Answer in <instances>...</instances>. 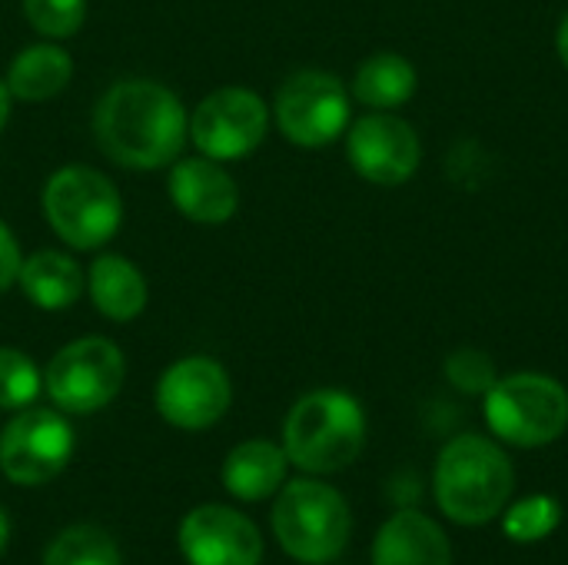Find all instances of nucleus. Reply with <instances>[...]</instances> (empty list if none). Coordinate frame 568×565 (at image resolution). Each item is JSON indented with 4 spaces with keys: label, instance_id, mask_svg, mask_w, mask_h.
<instances>
[{
    "label": "nucleus",
    "instance_id": "f257e3e1",
    "mask_svg": "<svg viewBox=\"0 0 568 565\" xmlns=\"http://www.w3.org/2000/svg\"><path fill=\"white\" fill-rule=\"evenodd\" d=\"M97 147L126 170H160L180 160L190 120L173 90L156 80H120L93 110Z\"/></svg>",
    "mask_w": 568,
    "mask_h": 565
},
{
    "label": "nucleus",
    "instance_id": "f03ea898",
    "mask_svg": "<svg viewBox=\"0 0 568 565\" xmlns=\"http://www.w3.org/2000/svg\"><path fill=\"white\" fill-rule=\"evenodd\" d=\"M436 503L459 526L493 523L513 500L516 473L506 450L486 436L466 433L443 446L433 476Z\"/></svg>",
    "mask_w": 568,
    "mask_h": 565
},
{
    "label": "nucleus",
    "instance_id": "7ed1b4c3",
    "mask_svg": "<svg viewBox=\"0 0 568 565\" xmlns=\"http://www.w3.org/2000/svg\"><path fill=\"white\" fill-rule=\"evenodd\" d=\"M366 443V413L343 390H313L286 416L283 450L293 466L313 476H329L353 466Z\"/></svg>",
    "mask_w": 568,
    "mask_h": 565
},
{
    "label": "nucleus",
    "instance_id": "20e7f679",
    "mask_svg": "<svg viewBox=\"0 0 568 565\" xmlns=\"http://www.w3.org/2000/svg\"><path fill=\"white\" fill-rule=\"evenodd\" d=\"M353 516L346 500L320 480H293L273 506V533L296 563H333L349 543Z\"/></svg>",
    "mask_w": 568,
    "mask_h": 565
},
{
    "label": "nucleus",
    "instance_id": "39448f33",
    "mask_svg": "<svg viewBox=\"0 0 568 565\" xmlns=\"http://www.w3.org/2000/svg\"><path fill=\"white\" fill-rule=\"evenodd\" d=\"M483 413L496 440L539 450L568 430V393L546 373H513L493 383L483 396Z\"/></svg>",
    "mask_w": 568,
    "mask_h": 565
},
{
    "label": "nucleus",
    "instance_id": "423d86ee",
    "mask_svg": "<svg viewBox=\"0 0 568 565\" xmlns=\"http://www.w3.org/2000/svg\"><path fill=\"white\" fill-rule=\"evenodd\" d=\"M43 216L73 250H100L123 220L116 186L90 167H60L43 186Z\"/></svg>",
    "mask_w": 568,
    "mask_h": 565
},
{
    "label": "nucleus",
    "instance_id": "0eeeda50",
    "mask_svg": "<svg viewBox=\"0 0 568 565\" xmlns=\"http://www.w3.org/2000/svg\"><path fill=\"white\" fill-rule=\"evenodd\" d=\"M126 376L123 353L113 340L83 336L67 343L47 366L43 386L57 410L87 416L113 403Z\"/></svg>",
    "mask_w": 568,
    "mask_h": 565
},
{
    "label": "nucleus",
    "instance_id": "6e6552de",
    "mask_svg": "<svg viewBox=\"0 0 568 565\" xmlns=\"http://www.w3.org/2000/svg\"><path fill=\"white\" fill-rule=\"evenodd\" d=\"M273 113L290 143L306 150L329 147L349 127V93L336 73L300 70L283 80Z\"/></svg>",
    "mask_w": 568,
    "mask_h": 565
},
{
    "label": "nucleus",
    "instance_id": "1a4fd4ad",
    "mask_svg": "<svg viewBox=\"0 0 568 565\" xmlns=\"http://www.w3.org/2000/svg\"><path fill=\"white\" fill-rule=\"evenodd\" d=\"M270 130V110L246 87H220L190 113V140L210 160L250 157Z\"/></svg>",
    "mask_w": 568,
    "mask_h": 565
},
{
    "label": "nucleus",
    "instance_id": "9d476101",
    "mask_svg": "<svg viewBox=\"0 0 568 565\" xmlns=\"http://www.w3.org/2000/svg\"><path fill=\"white\" fill-rule=\"evenodd\" d=\"M73 460V426L53 410H20L0 433V470L17 486H43Z\"/></svg>",
    "mask_w": 568,
    "mask_h": 565
},
{
    "label": "nucleus",
    "instance_id": "9b49d317",
    "mask_svg": "<svg viewBox=\"0 0 568 565\" xmlns=\"http://www.w3.org/2000/svg\"><path fill=\"white\" fill-rule=\"evenodd\" d=\"M346 157L363 180L376 186H403L419 170L423 143L403 117L373 110L349 127Z\"/></svg>",
    "mask_w": 568,
    "mask_h": 565
},
{
    "label": "nucleus",
    "instance_id": "f8f14e48",
    "mask_svg": "<svg viewBox=\"0 0 568 565\" xmlns=\"http://www.w3.org/2000/svg\"><path fill=\"white\" fill-rule=\"evenodd\" d=\"M233 403L226 370L210 356L176 360L156 383V410L176 430H206Z\"/></svg>",
    "mask_w": 568,
    "mask_h": 565
},
{
    "label": "nucleus",
    "instance_id": "ddd939ff",
    "mask_svg": "<svg viewBox=\"0 0 568 565\" xmlns=\"http://www.w3.org/2000/svg\"><path fill=\"white\" fill-rule=\"evenodd\" d=\"M180 553L190 565H260V529L230 506H200L180 523Z\"/></svg>",
    "mask_w": 568,
    "mask_h": 565
},
{
    "label": "nucleus",
    "instance_id": "4468645a",
    "mask_svg": "<svg viewBox=\"0 0 568 565\" xmlns=\"http://www.w3.org/2000/svg\"><path fill=\"white\" fill-rule=\"evenodd\" d=\"M170 200L186 220L220 226L236 213L240 186L220 160H210L200 153V157H186L173 163Z\"/></svg>",
    "mask_w": 568,
    "mask_h": 565
},
{
    "label": "nucleus",
    "instance_id": "2eb2a0df",
    "mask_svg": "<svg viewBox=\"0 0 568 565\" xmlns=\"http://www.w3.org/2000/svg\"><path fill=\"white\" fill-rule=\"evenodd\" d=\"M373 565H453V549L439 523L403 509L376 533Z\"/></svg>",
    "mask_w": 568,
    "mask_h": 565
},
{
    "label": "nucleus",
    "instance_id": "dca6fc26",
    "mask_svg": "<svg viewBox=\"0 0 568 565\" xmlns=\"http://www.w3.org/2000/svg\"><path fill=\"white\" fill-rule=\"evenodd\" d=\"M286 466H290V456L283 446L270 440H246L226 456L223 486L230 496L243 503H260L286 483Z\"/></svg>",
    "mask_w": 568,
    "mask_h": 565
},
{
    "label": "nucleus",
    "instance_id": "f3484780",
    "mask_svg": "<svg viewBox=\"0 0 568 565\" xmlns=\"http://www.w3.org/2000/svg\"><path fill=\"white\" fill-rule=\"evenodd\" d=\"M87 290H90L93 306L113 323H130L146 306L143 273L126 256H116V253L93 260L90 276H87Z\"/></svg>",
    "mask_w": 568,
    "mask_h": 565
},
{
    "label": "nucleus",
    "instance_id": "a211bd4d",
    "mask_svg": "<svg viewBox=\"0 0 568 565\" xmlns=\"http://www.w3.org/2000/svg\"><path fill=\"white\" fill-rule=\"evenodd\" d=\"M17 283L23 286L27 300L40 310H67L80 300L87 280L73 256L60 250H37L20 263Z\"/></svg>",
    "mask_w": 568,
    "mask_h": 565
},
{
    "label": "nucleus",
    "instance_id": "6ab92c4d",
    "mask_svg": "<svg viewBox=\"0 0 568 565\" xmlns=\"http://www.w3.org/2000/svg\"><path fill=\"white\" fill-rule=\"evenodd\" d=\"M73 77V60L63 47L57 43H33L23 47L7 70V90L17 100L27 103H43L57 97Z\"/></svg>",
    "mask_w": 568,
    "mask_h": 565
},
{
    "label": "nucleus",
    "instance_id": "aec40b11",
    "mask_svg": "<svg viewBox=\"0 0 568 565\" xmlns=\"http://www.w3.org/2000/svg\"><path fill=\"white\" fill-rule=\"evenodd\" d=\"M416 67L393 50L373 53L353 77V97L369 110H396L416 93Z\"/></svg>",
    "mask_w": 568,
    "mask_h": 565
},
{
    "label": "nucleus",
    "instance_id": "412c9836",
    "mask_svg": "<svg viewBox=\"0 0 568 565\" xmlns=\"http://www.w3.org/2000/svg\"><path fill=\"white\" fill-rule=\"evenodd\" d=\"M43 565H123L116 543L97 526L63 529L43 553Z\"/></svg>",
    "mask_w": 568,
    "mask_h": 565
},
{
    "label": "nucleus",
    "instance_id": "4be33fe9",
    "mask_svg": "<svg viewBox=\"0 0 568 565\" xmlns=\"http://www.w3.org/2000/svg\"><path fill=\"white\" fill-rule=\"evenodd\" d=\"M559 523H562V506L552 496L536 493V496H526L509 506L503 533L513 543H539V539L552 536L559 529Z\"/></svg>",
    "mask_w": 568,
    "mask_h": 565
},
{
    "label": "nucleus",
    "instance_id": "5701e85b",
    "mask_svg": "<svg viewBox=\"0 0 568 565\" xmlns=\"http://www.w3.org/2000/svg\"><path fill=\"white\" fill-rule=\"evenodd\" d=\"M40 370L13 346H0V410H27L40 396Z\"/></svg>",
    "mask_w": 568,
    "mask_h": 565
},
{
    "label": "nucleus",
    "instance_id": "b1692460",
    "mask_svg": "<svg viewBox=\"0 0 568 565\" xmlns=\"http://www.w3.org/2000/svg\"><path fill=\"white\" fill-rule=\"evenodd\" d=\"M23 17L37 33L50 40H67L83 27L87 0H23Z\"/></svg>",
    "mask_w": 568,
    "mask_h": 565
},
{
    "label": "nucleus",
    "instance_id": "393cba45",
    "mask_svg": "<svg viewBox=\"0 0 568 565\" xmlns=\"http://www.w3.org/2000/svg\"><path fill=\"white\" fill-rule=\"evenodd\" d=\"M446 380L459 390V393H469V396H486L493 390V383L499 380L496 373V363L489 353L483 350H473V346H463V350H453L446 356Z\"/></svg>",
    "mask_w": 568,
    "mask_h": 565
},
{
    "label": "nucleus",
    "instance_id": "a878e982",
    "mask_svg": "<svg viewBox=\"0 0 568 565\" xmlns=\"http://www.w3.org/2000/svg\"><path fill=\"white\" fill-rule=\"evenodd\" d=\"M20 246H17V236L7 230V223H0V293L10 290L20 276Z\"/></svg>",
    "mask_w": 568,
    "mask_h": 565
},
{
    "label": "nucleus",
    "instance_id": "bb28decb",
    "mask_svg": "<svg viewBox=\"0 0 568 565\" xmlns=\"http://www.w3.org/2000/svg\"><path fill=\"white\" fill-rule=\"evenodd\" d=\"M556 50H559V60H562V67L568 70V13L562 17V23H559V33H556Z\"/></svg>",
    "mask_w": 568,
    "mask_h": 565
},
{
    "label": "nucleus",
    "instance_id": "cd10ccee",
    "mask_svg": "<svg viewBox=\"0 0 568 565\" xmlns=\"http://www.w3.org/2000/svg\"><path fill=\"white\" fill-rule=\"evenodd\" d=\"M7 117H10V90L7 80H0V130L7 127Z\"/></svg>",
    "mask_w": 568,
    "mask_h": 565
},
{
    "label": "nucleus",
    "instance_id": "c85d7f7f",
    "mask_svg": "<svg viewBox=\"0 0 568 565\" xmlns=\"http://www.w3.org/2000/svg\"><path fill=\"white\" fill-rule=\"evenodd\" d=\"M7 543H10V523H7V513H3V506H0V556H3V549H7Z\"/></svg>",
    "mask_w": 568,
    "mask_h": 565
}]
</instances>
